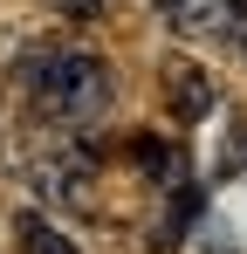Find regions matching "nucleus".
Listing matches in <instances>:
<instances>
[{
	"instance_id": "nucleus-1",
	"label": "nucleus",
	"mask_w": 247,
	"mask_h": 254,
	"mask_svg": "<svg viewBox=\"0 0 247 254\" xmlns=\"http://www.w3.org/2000/svg\"><path fill=\"white\" fill-rule=\"evenodd\" d=\"M14 76H21V89H28V103H35L48 124H62V130L96 124V117L117 103V76H110L89 48L35 42V48H21Z\"/></svg>"
},
{
	"instance_id": "nucleus-2",
	"label": "nucleus",
	"mask_w": 247,
	"mask_h": 254,
	"mask_svg": "<svg viewBox=\"0 0 247 254\" xmlns=\"http://www.w3.org/2000/svg\"><path fill=\"white\" fill-rule=\"evenodd\" d=\"M158 89H165V110H172L179 124H206V117L220 110V89H213V76H206L199 62H185V55H172V62H165Z\"/></svg>"
},
{
	"instance_id": "nucleus-3",
	"label": "nucleus",
	"mask_w": 247,
	"mask_h": 254,
	"mask_svg": "<svg viewBox=\"0 0 247 254\" xmlns=\"http://www.w3.org/2000/svg\"><path fill=\"white\" fill-rule=\"evenodd\" d=\"M124 158L144 172L151 186H185V151H179L172 137H158V130H130V137H124Z\"/></svg>"
},
{
	"instance_id": "nucleus-4",
	"label": "nucleus",
	"mask_w": 247,
	"mask_h": 254,
	"mask_svg": "<svg viewBox=\"0 0 247 254\" xmlns=\"http://www.w3.org/2000/svg\"><path fill=\"white\" fill-rule=\"evenodd\" d=\"M199 213H206V186H172V199H165V220H158V248H179L192 227H199Z\"/></svg>"
},
{
	"instance_id": "nucleus-5",
	"label": "nucleus",
	"mask_w": 247,
	"mask_h": 254,
	"mask_svg": "<svg viewBox=\"0 0 247 254\" xmlns=\"http://www.w3.org/2000/svg\"><path fill=\"white\" fill-rule=\"evenodd\" d=\"M14 241H21V254H82L55 220H41V213H21L14 220Z\"/></svg>"
},
{
	"instance_id": "nucleus-6",
	"label": "nucleus",
	"mask_w": 247,
	"mask_h": 254,
	"mask_svg": "<svg viewBox=\"0 0 247 254\" xmlns=\"http://www.w3.org/2000/svg\"><path fill=\"white\" fill-rule=\"evenodd\" d=\"M220 179H247V117L227 124V144H220Z\"/></svg>"
},
{
	"instance_id": "nucleus-7",
	"label": "nucleus",
	"mask_w": 247,
	"mask_h": 254,
	"mask_svg": "<svg viewBox=\"0 0 247 254\" xmlns=\"http://www.w3.org/2000/svg\"><path fill=\"white\" fill-rule=\"evenodd\" d=\"M55 7H62V14H82V21H96V14H103V0H55Z\"/></svg>"
}]
</instances>
